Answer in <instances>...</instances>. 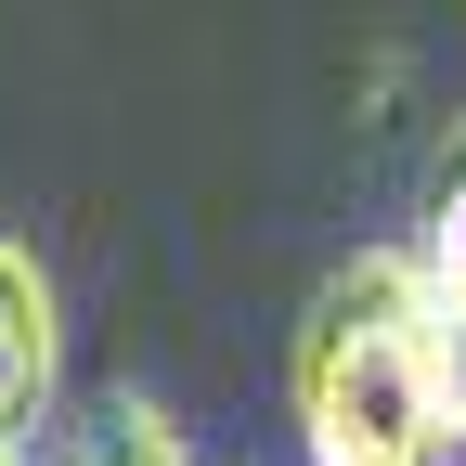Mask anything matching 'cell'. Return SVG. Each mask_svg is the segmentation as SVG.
Masks as SVG:
<instances>
[{
  "label": "cell",
  "mask_w": 466,
  "mask_h": 466,
  "mask_svg": "<svg viewBox=\"0 0 466 466\" xmlns=\"http://www.w3.org/2000/svg\"><path fill=\"white\" fill-rule=\"evenodd\" d=\"M52 376H66V299H52L39 247L0 233V466L39 453V428H52Z\"/></svg>",
  "instance_id": "cell-2"
},
{
  "label": "cell",
  "mask_w": 466,
  "mask_h": 466,
  "mask_svg": "<svg viewBox=\"0 0 466 466\" xmlns=\"http://www.w3.org/2000/svg\"><path fill=\"white\" fill-rule=\"evenodd\" d=\"M39 466H195V453H182V428H168L143 389H104L78 428H52V453H39Z\"/></svg>",
  "instance_id": "cell-3"
},
{
  "label": "cell",
  "mask_w": 466,
  "mask_h": 466,
  "mask_svg": "<svg viewBox=\"0 0 466 466\" xmlns=\"http://www.w3.org/2000/svg\"><path fill=\"white\" fill-rule=\"evenodd\" d=\"M441 363H453V453H466V299H441Z\"/></svg>",
  "instance_id": "cell-5"
},
{
  "label": "cell",
  "mask_w": 466,
  "mask_h": 466,
  "mask_svg": "<svg viewBox=\"0 0 466 466\" xmlns=\"http://www.w3.org/2000/svg\"><path fill=\"white\" fill-rule=\"evenodd\" d=\"M285 415L311 466H441L453 453V363L441 285L415 247H350L285 350Z\"/></svg>",
  "instance_id": "cell-1"
},
{
  "label": "cell",
  "mask_w": 466,
  "mask_h": 466,
  "mask_svg": "<svg viewBox=\"0 0 466 466\" xmlns=\"http://www.w3.org/2000/svg\"><path fill=\"white\" fill-rule=\"evenodd\" d=\"M415 259H428V285H441V299H466V116H453V130H441V156H428Z\"/></svg>",
  "instance_id": "cell-4"
}]
</instances>
